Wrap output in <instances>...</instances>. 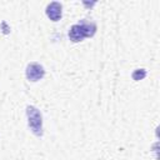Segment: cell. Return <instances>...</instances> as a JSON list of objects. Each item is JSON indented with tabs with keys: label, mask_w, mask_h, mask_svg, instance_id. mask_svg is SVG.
Segmentation results:
<instances>
[{
	"label": "cell",
	"mask_w": 160,
	"mask_h": 160,
	"mask_svg": "<svg viewBox=\"0 0 160 160\" xmlns=\"http://www.w3.org/2000/svg\"><path fill=\"white\" fill-rule=\"evenodd\" d=\"M45 14L51 21H59L62 16V5L59 1H51L46 5Z\"/></svg>",
	"instance_id": "cell-3"
},
{
	"label": "cell",
	"mask_w": 160,
	"mask_h": 160,
	"mask_svg": "<svg viewBox=\"0 0 160 160\" xmlns=\"http://www.w3.org/2000/svg\"><path fill=\"white\" fill-rule=\"evenodd\" d=\"M78 24L81 26V29H82V31L85 34V38H91V36L95 35V32H96V24L94 21L82 19Z\"/></svg>",
	"instance_id": "cell-5"
},
{
	"label": "cell",
	"mask_w": 160,
	"mask_h": 160,
	"mask_svg": "<svg viewBox=\"0 0 160 160\" xmlns=\"http://www.w3.org/2000/svg\"><path fill=\"white\" fill-rule=\"evenodd\" d=\"M145 76H146V70H145V69H136V70H134L132 74H131V78H132L135 81L142 80Z\"/></svg>",
	"instance_id": "cell-6"
},
{
	"label": "cell",
	"mask_w": 160,
	"mask_h": 160,
	"mask_svg": "<svg viewBox=\"0 0 160 160\" xmlns=\"http://www.w3.org/2000/svg\"><path fill=\"white\" fill-rule=\"evenodd\" d=\"M26 118H28V125L31 132L35 136L41 138L44 134V130H42V115L40 110L34 105H29L26 108Z\"/></svg>",
	"instance_id": "cell-1"
},
{
	"label": "cell",
	"mask_w": 160,
	"mask_h": 160,
	"mask_svg": "<svg viewBox=\"0 0 160 160\" xmlns=\"http://www.w3.org/2000/svg\"><path fill=\"white\" fill-rule=\"evenodd\" d=\"M69 39L72 42H80L85 39V34H84V31L79 24H74L69 29Z\"/></svg>",
	"instance_id": "cell-4"
},
{
	"label": "cell",
	"mask_w": 160,
	"mask_h": 160,
	"mask_svg": "<svg viewBox=\"0 0 160 160\" xmlns=\"http://www.w3.org/2000/svg\"><path fill=\"white\" fill-rule=\"evenodd\" d=\"M25 75H26V79L29 81H32V82H36L39 80H41L45 75V69L41 64L39 62H29L26 65V69H25Z\"/></svg>",
	"instance_id": "cell-2"
}]
</instances>
